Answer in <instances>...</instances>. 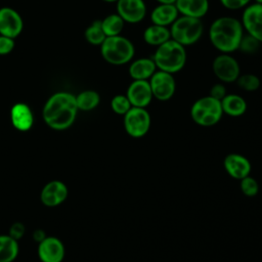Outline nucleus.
Wrapping results in <instances>:
<instances>
[{
  "label": "nucleus",
  "instance_id": "29",
  "mask_svg": "<svg viewBox=\"0 0 262 262\" xmlns=\"http://www.w3.org/2000/svg\"><path fill=\"white\" fill-rule=\"evenodd\" d=\"M260 46H261V43L256 38L248 34H244L237 50H239L245 54H253L259 50Z\"/></svg>",
  "mask_w": 262,
  "mask_h": 262
},
{
  "label": "nucleus",
  "instance_id": "35",
  "mask_svg": "<svg viewBox=\"0 0 262 262\" xmlns=\"http://www.w3.org/2000/svg\"><path fill=\"white\" fill-rule=\"evenodd\" d=\"M158 4H175L176 0H156Z\"/></svg>",
  "mask_w": 262,
  "mask_h": 262
},
{
  "label": "nucleus",
  "instance_id": "24",
  "mask_svg": "<svg viewBox=\"0 0 262 262\" xmlns=\"http://www.w3.org/2000/svg\"><path fill=\"white\" fill-rule=\"evenodd\" d=\"M100 23L106 37L121 35L125 26V21L117 12L106 15L102 20H100Z\"/></svg>",
  "mask_w": 262,
  "mask_h": 262
},
{
  "label": "nucleus",
  "instance_id": "12",
  "mask_svg": "<svg viewBox=\"0 0 262 262\" xmlns=\"http://www.w3.org/2000/svg\"><path fill=\"white\" fill-rule=\"evenodd\" d=\"M132 106L146 108L154 99L148 80H132L126 90Z\"/></svg>",
  "mask_w": 262,
  "mask_h": 262
},
{
  "label": "nucleus",
  "instance_id": "15",
  "mask_svg": "<svg viewBox=\"0 0 262 262\" xmlns=\"http://www.w3.org/2000/svg\"><path fill=\"white\" fill-rule=\"evenodd\" d=\"M23 31V19L10 7L0 8V35L14 39Z\"/></svg>",
  "mask_w": 262,
  "mask_h": 262
},
{
  "label": "nucleus",
  "instance_id": "37",
  "mask_svg": "<svg viewBox=\"0 0 262 262\" xmlns=\"http://www.w3.org/2000/svg\"><path fill=\"white\" fill-rule=\"evenodd\" d=\"M252 1H254L255 3H259V4H262V0H252Z\"/></svg>",
  "mask_w": 262,
  "mask_h": 262
},
{
  "label": "nucleus",
  "instance_id": "8",
  "mask_svg": "<svg viewBox=\"0 0 262 262\" xmlns=\"http://www.w3.org/2000/svg\"><path fill=\"white\" fill-rule=\"evenodd\" d=\"M214 76L222 83L228 84L236 81L241 75V67L231 53H219L212 62Z\"/></svg>",
  "mask_w": 262,
  "mask_h": 262
},
{
  "label": "nucleus",
  "instance_id": "14",
  "mask_svg": "<svg viewBox=\"0 0 262 262\" xmlns=\"http://www.w3.org/2000/svg\"><path fill=\"white\" fill-rule=\"evenodd\" d=\"M64 253V246L57 237L48 236L39 242L38 257L42 262H61Z\"/></svg>",
  "mask_w": 262,
  "mask_h": 262
},
{
  "label": "nucleus",
  "instance_id": "30",
  "mask_svg": "<svg viewBox=\"0 0 262 262\" xmlns=\"http://www.w3.org/2000/svg\"><path fill=\"white\" fill-rule=\"evenodd\" d=\"M239 187L243 194L249 198H253L259 192V183L251 175L239 180Z\"/></svg>",
  "mask_w": 262,
  "mask_h": 262
},
{
  "label": "nucleus",
  "instance_id": "26",
  "mask_svg": "<svg viewBox=\"0 0 262 262\" xmlns=\"http://www.w3.org/2000/svg\"><path fill=\"white\" fill-rule=\"evenodd\" d=\"M86 41L92 45H101L106 36L101 28L100 20L93 21L85 31Z\"/></svg>",
  "mask_w": 262,
  "mask_h": 262
},
{
  "label": "nucleus",
  "instance_id": "5",
  "mask_svg": "<svg viewBox=\"0 0 262 262\" xmlns=\"http://www.w3.org/2000/svg\"><path fill=\"white\" fill-rule=\"evenodd\" d=\"M171 39L182 46L198 43L204 34V24L201 18L179 15L169 27Z\"/></svg>",
  "mask_w": 262,
  "mask_h": 262
},
{
  "label": "nucleus",
  "instance_id": "2",
  "mask_svg": "<svg viewBox=\"0 0 262 262\" xmlns=\"http://www.w3.org/2000/svg\"><path fill=\"white\" fill-rule=\"evenodd\" d=\"M244 34L241 20L229 15L217 17L209 28L210 42L220 53L236 51Z\"/></svg>",
  "mask_w": 262,
  "mask_h": 262
},
{
  "label": "nucleus",
  "instance_id": "9",
  "mask_svg": "<svg viewBox=\"0 0 262 262\" xmlns=\"http://www.w3.org/2000/svg\"><path fill=\"white\" fill-rule=\"evenodd\" d=\"M148 82L154 98L159 101L170 100L176 92V80L173 74L157 70Z\"/></svg>",
  "mask_w": 262,
  "mask_h": 262
},
{
  "label": "nucleus",
  "instance_id": "11",
  "mask_svg": "<svg viewBox=\"0 0 262 262\" xmlns=\"http://www.w3.org/2000/svg\"><path fill=\"white\" fill-rule=\"evenodd\" d=\"M117 13L127 24H138L142 21L147 12L144 0H118Z\"/></svg>",
  "mask_w": 262,
  "mask_h": 262
},
{
  "label": "nucleus",
  "instance_id": "20",
  "mask_svg": "<svg viewBox=\"0 0 262 262\" xmlns=\"http://www.w3.org/2000/svg\"><path fill=\"white\" fill-rule=\"evenodd\" d=\"M175 4H158L150 12L151 24L169 28L179 16Z\"/></svg>",
  "mask_w": 262,
  "mask_h": 262
},
{
  "label": "nucleus",
  "instance_id": "27",
  "mask_svg": "<svg viewBox=\"0 0 262 262\" xmlns=\"http://www.w3.org/2000/svg\"><path fill=\"white\" fill-rule=\"evenodd\" d=\"M235 83L244 91L254 92L259 89L261 81L257 75L252 74V73H245V74H241L238 76Z\"/></svg>",
  "mask_w": 262,
  "mask_h": 262
},
{
  "label": "nucleus",
  "instance_id": "21",
  "mask_svg": "<svg viewBox=\"0 0 262 262\" xmlns=\"http://www.w3.org/2000/svg\"><path fill=\"white\" fill-rule=\"evenodd\" d=\"M221 106L223 114L232 117L237 118L243 116L248 108V104L246 99L235 93H227L221 100Z\"/></svg>",
  "mask_w": 262,
  "mask_h": 262
},
{
  "label": "nucleus",
  "instance_id": "25",
  "mask_svg": "<svg viewBox=\"0 0 262 262\" xmlns=\"http://www.w3.org/2000/svg\"><path fill=\"white\" fill-rule=\"evenodd\" d=\"M78 110L88 112L94 110L100 102L99 94L94 90H85L76 96Z\"/></svg>",
  "mask_w": 262,
  "mask_h": 262
},
{
  "label": "nucleus",
  "instance_id": "17",
  "mask_svg": "<svg viewBox=\"0 0 262 262\" xmlns=\"http://www.w3.org/2000/svg\"><path fill=\"white\" fill-rule=\"evenodd\" d=\"M129 63L128 73L132 80H149L158 70L151 56L138 57L132 59Z\"/></svg>",
  "mask_w": 262,
  "mask_h": 262
},
{
  "label": "nucleus",
  "instance_id": "36",
  "mask_svg": "<svg viewBox=\"0 0 262 262\" xmlns=\"http://www.w3.org/2000/svg\"><path fill=\"white\" fill-rule=\"evenodd\" d=\"M103 2H106V3H117L118 0H101Z\"/></svg>",
  "mask_w": 262,
  "mask_h": 262
},
{
  "label": "nucleus",
  "instance_id": "28",
  "mask_svg": "<svg viewBox=\"0 0 262 262\" xmlns=\"http://www.w3.org/2000/svg\"><path fill=\"white\" fill-rule=\"evenodd\" d=\"M132 107L126 94H117L111 100V108L117 115L124 116Z\"/></svg>",
  "mask_w": 262,
  "mask_h": 262
},
{
  "label": "nucleus",
  "instance_id": "10",
  "mask_svg": "<svg viewBox=\"0 0 262 262\" xmlns=\"http://www.w3.org/2000/svg\"><path fill=\"white\" fill-rule=\"evenodd\" d=\"M244 32L256 38L262 44V4L250 3L243 9L239 19Z\"/></svg>",
  "mask_w": 262,
  "mask_h": 262
},
{
  "label": "nucleus",
  "instance_id": "16",
  "mask_svg": "<svg viewBox=\"0 0 262 262\" xmlns=\"http://www.w3.org/2000/svg\"><path fill=\"white\" fill-rule=\"evenodd\" d=\"M40 198L41 202L47 207L58 206L67 200L68 187L61 181H50L41 190Z\"/></svg>",
  "mask_w": 262,
  "mask_h": 262
},
{
  "label": "nucleus",
  "instance_id": "33",
  "mask_svg": "<svg viewBox=\"0 0 262 262\" xmlns=\"http://www.w3.org/2000/svg\"><path fill=\"white\" fill-rule=\"evenodd\" d=\"M227 94V90L225 87V84L220 82V83H216L214 84L211 89H210V93L208 95L212 96L213 98H216L218 100H221L225 95Z\"/></svg>",
  "mask_w": 262,
  "mask_h": 262
},
{
  "label": "nucleus",
  "instance_id": "4",
  "mask_svg": "<svg viewBox=\"0 0 262 262\" xmlns=\"http://www.w3.org/2000/svg\"><path fill=\"white\" fill-rule=\"evenodd\" d=\"M100 53L106 62L123 66L134 58L135 46L130 39L122 35L106 37L100 45Z\"/></svg>",
  "mask_w": 262,
  "mask_h": 262
},
{
  "label": "nucleus",
  "instance_id": "32",
  "mask_svg": "<svg viewBox=\"0 0 262 262\" xmlns=\"http://www.w3.org/2000/svg\"><path fill=\"white\" fill-rule=\"evenodd\" d=\"M14 48V40L12 38L0 35V55L10 53Z\"/></svg>",
  "mask_w": 262,
  "mask_h": 262
},
{
  "label": "nucleus",
  "instance_id": "34",
  "mask_svg": "<svg viewBox=\"0 0 262 262\" xmlns=\"http://www.w3.org/2000/svg\"><path fill=\"white\" fill-rule=\"evenodd\" d=\"M24 232H25V228H24V226L21 225V224H19V223H15V224H13L12 226H11V228H10V236L11 237H13L14 239H18L19 237H21V235L24 234Z\"/></svg>",
  "mask_w": 262,
  "mask_h": 262
},
{
  "label": "nucleus",
  "instance_id": "22",
  "mask_svg": "<svg viewBox=\"0 0 262 262\" xmlns=\"http://www.w3.org/2000/svg\"><path fill=\"white\" fill-rule=\"evenodd\" d=\"M142 38L147 45L158 47L171 39L170 29L167 27L151 24L144 29Z\"/></svg>",
  "mask_w": 262,
  "mask_h": 262
},
{
  "label": "nucleus",
  "instance_id": "7",
  "mask_svg": "<svg viewBox=\"0 0 262 262\" xmlns=\"http://www.w3.org/2000/svg\"><path fill=\"white\" fill-rule=\"evenodd\" d=\"M123 125L126 133L132 138H142L151 127V117L144 107L132 106L123 116Z\"/></svg>",
  "mask_w": 262,
  "mask_h": 262
},
{
  "label": "nucleus",
  "instance_id": "19",
  "mask_svg": "<svg viewBox=\"0 0 262 262\" xmlns=\"http://www.w3.org/2000/svg\"><path fill=\"white\" fill-rule=\"evenodd\" d=\"M175 6L180 15L201 19L210 9L209 0H176Z\"/></svg>",
  "mask_w": 262,
  "mask_h": 262
},
{
  "label": "nucleus",
  "instance_id": "31",
  "mask_svg": "<svg viewBox=\"0 0 262 262\" xmlns=\"http://www.w3.org/2000/svg\"><path fill=\"white\" fill-rule=\"evenodd\" d=\"M221 5L228 10L244 9L251 3L252 0H219Z\"/></svg>",
  "mask_w": 262,
  "mask_h": 262
},
{
  "label": "nucleus",
  "instance_id": "1",
  "mask_svg": "<svg viewBox=\"0 0 262 262\" xmlns=\"http://www.w3.org/2000/svg\"><path fill=\"white\" fill-rule=\"evenodd\" d=\"M78 113L76 96L69 92L51 95L43 107V119L54 130H66L73 125Z\"/></svg>",
  "mask_w": 262,
  "mask_h": 262
},
{
  "label": "nucleus",
  "instance_id": "3",
  "mask_svg": "<svg viewBox=\"0 0 262 262\" xmlns=\"http://www.w3.org/2000/svg\"><path fill=\"white\" fill-rule=\"evenodd\" d=\"M151 58L158 70L174 75L185 67L187 52L184 46L170 39L164 44L156 47Z\"/></svg>",
  "mask_w": 262,
  "mask_h": 262
},
{
  "label": "nucleus",
  "instance_id": "13",
  "mask_svg": "<svg viewBox=\"0 0 262 262\" xmlns=\"http://www.w3.org/2000/svg\"><path fill=\"white\" fill-rule=\"evenodd\" d=\"M223 167L225 172L231 178L236 180L249 176L252 170V165L249 159L237 152L228 154L223 160Z\"/></svg>",
  "mask_w": 262,
  "mask_h": 262
},
{
  "label": "nucleus",
  "instance_id": "23",
  "mask_svg": "<svg viewBox=\"0 0 262 262\" xmlns=\"http://www.w3.org/2000/svg\"><path fill=\"white\" fill-rule=\"evenodd\" d=\"M18 255L17 241L10 235H0V262H12Z\"/></svg>",
  "mask_w": 262,
  "mask_h": 262
},
{
  "label": "nucleus",
  "instance_id": "6",
  "mask_svg": "<svg viewBox=\"0 0 262 262\" xmlns=\"http://www.w3.org/2000/svg\"><path fill=\"white\" fill-rule=\"evenodd\" d=\"M223 115L220 100L210 95L198 98L190 107L191 120L201 127H212L218 124Z\"/></svg>",
  "mask_w": 262,
  "mask_h": 262
},
{
  "label": "nucleus",
  "instance_id": "18",
  "mask_svg": "<svg viewBox=\"0 0 262 262\" xmlns=\"http://www.w3.org/2000/svg\"><path fill=\"white\" fill-rule=\"evenodd\" d=\"M10 120L12 126L18 131H28L34 123V116L30 106L26 103H15L10 110Z\"/></svg>",
  "mask_w": 262,
  "mask_h": 262
}]
</instances>
